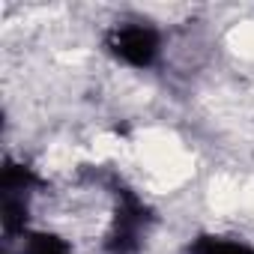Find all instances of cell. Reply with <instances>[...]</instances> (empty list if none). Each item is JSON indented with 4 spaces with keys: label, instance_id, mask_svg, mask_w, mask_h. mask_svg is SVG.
<instances>
[{
    "label": "cell",
    "instance_id": "6da1fadb",
    "mask_svg": "<svg viewBox=\"0 0 254 254\" xmlns=\"http://www.w3.org/2000/svg\"><path fill=\"white\" fill-rule=\"evenodd\" d=\"M105 48L129 69H150L162 57V33L147 21H120L108 30Z\"/></svg>",
    "mask_w": 254,
    "mask_h": 254
},
{
    "label": "cell",
    "instance_id": "7a4b0ae2",
    "mask_svg": "<svg viewBox=\"0 0 254 254\" xmlns=\"http://www.w3.org/2000/svg\"><path fill=\"white\" fill-rule=\"evenodd\" d=\"M186 254H254V245L230 233H197L189 242Z\"/></svg>",
    "mask_w": 254,
    "mask_h": 254
},
{
    "label": "cell",
    "instance_id": "3957f363",
    "mask_svg": "<svg viewBox=\"0 0 254 254\" xmlns=\"http://www.w3.org/2000/svg\"><path fill=\"white\" fill-rule=\"evenodd\" d=\"M21 254H75L72 242L54 230H33L27 227L21 233Z\"/></svg>",
    "mask_w": 254,
    "mask_h": 254
}]
</instances>
